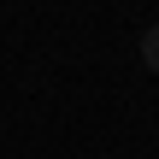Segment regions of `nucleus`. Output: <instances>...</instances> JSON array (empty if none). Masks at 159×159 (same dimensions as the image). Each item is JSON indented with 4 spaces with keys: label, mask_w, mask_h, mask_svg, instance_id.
<instances>
[{
    "label": "nucleus",
    "mask_w": 159,
    "mask_h": 159,
    "mask_svg": "<svg viewBox=\"0 0 159 159\" xmlns=\"http://www.w3.org/2000/svg\"><path fill=\"white\" fill-rule=\"evenodd\" d=\"M142 65H148V71H159V24L142 35Z\"/></svg>",
    "instance_id": "1"
}]
</instances>
